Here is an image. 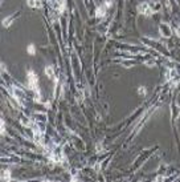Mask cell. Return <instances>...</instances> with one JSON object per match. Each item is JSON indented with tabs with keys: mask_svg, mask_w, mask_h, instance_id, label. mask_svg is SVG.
<instances>
[{
	"mask_svg": "<svg viewBox=\"0 0 180 182\" xmlns=\"http://www.w3.org/2000/svg\"><path fill=\"white\" fill-rule=\"evenodd\" d=\"M11 23H13V17H12V16H8V17H6V19L3 20V27L8 28L9 26H11Z\"/></svg>",
	"mask_w": 180,
	"mask_h": 182,
	"instance_id": "52a82bcc",
	"label": "cell"
},
{
	"mask_svg": "<svg viewBox=\"0 0 180 182\" xmlns=\"http://www.w3.org/2000/svg\"><path fill=\"white\" fill-rule=\"evenodd\" d=\"M156 8L158 7H152V3L144 2V3L141 4V6H138V11H139V13L144 15V16H151L152 13H155Z\"/></svg>",
	"mask_w": 180,
	"mask_h": 182,
	"instance_id": "7a4b0ae2",
	"label": "cell"
},
{
	"mask_svg": "<svg viewBox=\"0 0 180 182\" xmlns=\"http://www.w3.org/2000/svg\"><path fill=\"white\" fill-rule=\"evenodd\" d=\"M28 6L31 8H40L41 7V2L40 0H28Z\"/></svg>",
	"mask_w": 180,
	"mask_h": 182,
	"instance_id": "5b68a950",
	"label": "cell"
},
{
	"mask_svg": "<svg viewBox=\"0 0 180 182\" xmlns=\"http://www.w3.org/2000/svg\"><path fill=\"white\" fill-rule=\"evenodd\" d=\"M2 178H3V180H9V171H6V173L3 174Z\"/></svg>",
	"mask_w": 180,
	"mask_h": 182,
	"instance_id": "8fae6325",
	"label": "cell"
},
{
	"mask_svg": "<svg viewBox=\"0 0 180 182\" xmlns=\"http://www.w3.org/2000/svg\"><path fill=\"white\" fill-rule=\"evenodd\" d=\"M28 86L31 88L33 92H36V95L38 97V77L33 71H28Z\"/></svg>",
	"mask_w": 180,
	"mask_h": 182,
	"instance_id": "6da1fadb",
	"label": "cell"
},
{
	"mask_svg": "<svg viewBox=\"0 0 180 182\" xmlns=\"http://www.w3.org/2000/svg\"><path fill=\"white\" fill-rule=\"evenodd\" d=\"M44 72H45V75H47L48 77H53L54 76V69H53V67H51V65H48V67H45V69H44Z\"/></svg>",
	"mask_w": 180,
	"mask_h": 182,
	"instance_id": "8992f818",
	"label": "cell"
},
{
	"mask_svg": "<svg viewBox=\"0 0 180 182\" xmlns=\"http://www.w3.org/2000/svg\"><path fill=\"white\" fill-rule=\"evenodd\" d=\"M176 33H178V36H179V37H180V27H179V28H178V29H176Z\"/></svg>",
	"mask_w": 180,
	"mask_h": 182,
	"instance_id": "4fadbf2b",
	"label": "cell"
},
{
	"mask_svg": "<svg viewBox=\"0 0 180 182\" xmlns=\"http://www.w3.org/2000/svg\"><path fill=\"white\" fill-rule=\"evenodd\" d=\"M160 33L164 36V37H168V36H171L172 35V31H171V27H168L167 24H162L160 26Z\"/></svg>",
	"mask_w": 180,
	"mask_h": 182,
	"instance_id": "277c9868",
	"label": "cell"
},
{
	"mask_svg": "<svg viewBox=\"0 0 180 182\" xmlns=\"http://www.w3.org/2000/svg\"><path fill=\"white\" fill-rule=\"evenodd\" d=\"M111 4H113L111 0H105L103 4H101L99 7H97L96 16H97V17H103L105 15H106V12H107V8L111 7Z\"/></svg>",
	"mask_w": 180,
	"mask_h": 182,
	"instance_id": "3957f363",
	"label": "cell"
},
{
	"mask_svg": "<svg viewBox=\"0 0 180 182\" xmlns=\"http://www.w3.org/2000/svg\"><path fill=\"white\" fill-rule=\"evenodd\" d=\"M138 93H141V95H146V88H144V86H141V88H139V89H138Z\"/></svg>",
	"mask_w": 180,
	"mask_h": 182,
	"instance_id": "30bf717a",
	"label": "cell"
},
{
	"mask_svg": "<svg viewBox=\"0 0 180 182\" xmlns=\"http://www.w3.org/2000/svg\"><path fill=\"white\" fill-rule=\"evenodd\" d=\"M20 122H21V125H24V126H32V122L29 121V120L27 119V117H21Z\"/></svg>",
	"mask_w": 180,
	"mask_h": 182,
	"instance_id": "ba28073f",
	"label": "cell"
},
{
	"mask_svg": "<svg viewBox=\"0 0 180 182\" xmlns=\"http://www.w3.org/2000/svg\"><path fill=\"white\" fill-rule=\"evenodd\" d=\"M27 51L29 55H36V48H34L33 44H29V45L27 47Z\"/></svg>",
	"mask_w": 180,
	"mask_h": 182,
	"instance_id": "9c48e42d",
	"label": "cell"
},
{
	"mask_svg": "<svg viewBox=\"0 0 180 182\" xmlns=\"http://www.w3.org/2000/svg\"><path fill=\"white\" fill-rule=\"evenodd\" d=\"M168 75H175V71H173V69H172V71H171V72H168ZM173 77H175V76H168V77H167V78H168V80H169V78H171V80H172V78H173Z\"/></svg>",
	"mask_w": 180,
	"mask_h": 182,
	"instance_id": "7c38bea8",
	"label": "cell"
}]
</instances>
